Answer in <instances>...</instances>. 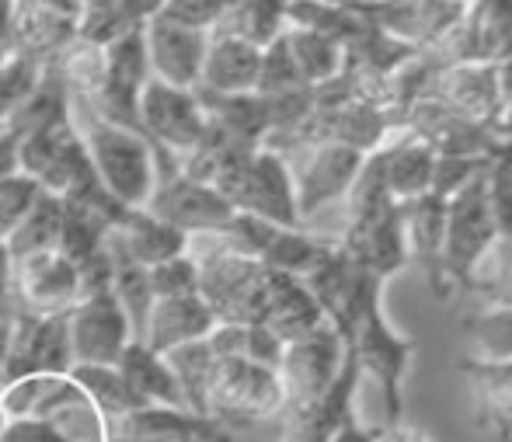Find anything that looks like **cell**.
I'll return each mask as SVG.
<instances>
[{"label": "cell", "instance_id": "1", "mask_svg": "<svg viewBox=\"0 0 512 442\" xmlns=\"http://www.w3.org/2000/svg\"><path fill=\"white\" fill-rule=\"evenodd\" d=\"M74 101H81L84 122L74 126L81 133V143L88 150V161L95 168L98 181L108 188L115 202H122L126 209L147 206L150 192L157 185V168H154V147H150L147 136L133 133L126 126H115V122L102 119L95 108L88 105L84 98L70 94Z\"/></svg>", "mask_w": 512, "mask_h": 442}, {"label": "cell", "instance_id": "2", "mask_svg": "<svg viewBox=\"0 0 512 442\" xmlns=\"http://www.w3.org/2000/svg\"><path fill=\"white\" fill-rule=\"evenodd\" d=\"M418 342L411 335H401L391 324L384 310V289L366 296L363 310H359L356 324H352V338L345 352L356 355L359 373L370 376L380 387V404H384V422H401L405 418V383L408 369L415 359Z\"/></svg>", "mask_w": 512, "mask_h": 442}, {"label": "cell", "instance_id": "3", "mask_svg": "<svg viewBox=\"0 0 512 442\" xmlns=\"http://www.w3.org/2000/svg\"><path fill=\"white\" fill-rule=\"evenodd\" d=\"M488 168L467 181L460 192L446 199V234H443V275L453 293H474V282L485 272L488 255L495 251L492 209H488Z\"/></svg>", "mask_w": 512, "mask_h": 442}, {"label": "cell", "instance_id": "4", "mask_svg": "<svg viewBox=\"0 0 512 442\" xmlns=\"http://www.w3.org/2000/svg\"><path fill=\"white\" fill-rule=\"evenodd\" d=\"M196 265L199 296L213 310L216 324H262L265 296H269V265H262L255 255H244L227 241L223 248L196 258Z\"/></svg>", "mask_w": 512, "mask_h": 442}, {"label": "cell", "instance_id": "5", "mask_svg": "<svg viewBox=\"0 0 512 442\" xmlns=\"http://www.w3.org/2000/svg\"><path fill=\"white\" fill-rule=\"evenodd\" d=\"M286 408L283 380L276 369L248 359H216L206 383L203 415L223 422L237 432V425L279 418Z\"/></svg>", "mask_w": 512, "mask_h": 442}, {"label": "cell", "instance_id": "6", "mask_svg": "<svg viewBox=\"0 0 512 442\" xmlns=\"http://www.w3.org/2000/svg\"><path fill=\"white\" fill-rule=\"evenodd\" d=\"M349 7L415 53H436L464 21L471 0H349Z\"/></svg>", "mask_w": 512, "mask_h": 442}, {"label": "cell", "instance_id": "7", "mask_svg": "<svg viewBox=\"0 0 512 442\" xmlns=\"http://www.w3.org/2000/svg\"><path fill=\"white\" fill-rule=\"evenodd\" d=\"M70 310L63 314H25L11 307V328H7L4 380H25L39 373H70L74 349H70Z\"/></svg>", "mask_w": 512, "mask_h": 442}, {"label": "cell", "instance_id": "8", "mask_svg": "<svg viewBox=\"0 0 512 442\" xmlns=\"http://www.w3.org/2000/svg\"><path fill=\"white\" fill-rule=\"evenodd\" d=\"M237 213L258 216L276 227H304L297 206V181H293V164L286 154H276L269 147H258L248 157L234 192L227 195Z\"/></svg>", "mask_w": 512, "mask_h": 442}, {"label": "cell", "instance_id": "9", "mask_svg": "<svg viewBox=\"0 0 512 442\" xmlns=\"http://www.w3.org/2000/svg\"><path fill=\"white\" fill-rule=\"evenodd\" d=\"M140 129L150 147L178 154L182 161L206 133V112L196 91L171 88V84L147 77L140 91Z\"/></svg>", "mask_w": 512, "mask_h": 442}, {"label": "cell", "instance_id": "10", "mask_svg": "<svg viewBox=\"0 0 512 442\" xmlns=\"http://www.w3.org/2000/svg\"><path fill=\"white\" fill-rule=\"evenodd\" d=\"M67 321L74 366H115L126 345L133 342L129 317L112 296V289H98V293L77 300Z\"/></svg>", "mask_w": 512, "mask_h": 442}, {"label": "cell", "instance_id": "11", "mask_svg": "<svg viewBox=\"0 0 512 442\" xmlns=\"http://www.w3.org/2000/svg\"><path fill=\"white\" fill-rule=\"evenodd\" d=\"M342 359H345V345L331 324H324L314 335L297 338V342L286 345L283 362H279V380H283V394H286L283 411L310 408L314 401H321L324 390L335 383Z\"/></svg>", "mask_w": 512, "mask_h": 442}, {"label": "cell", "instance_id": "12", "mask_svg": "<svg viewBox=\"0 0 512 442\" xmlns=\"http://www.w3.org/2000/svg\"><path fill=\"white\" fill-rule=\"evenodd\" d=\"M432 98L443 108H450L457 119L485 126L495 133L506 108V91L499 81V67L495 63L467 60V63H446L436 70V81L429 88Z\"/></svg>", "mask_w": 512, "mask_h": 442}, {"label": "cell", "instance_id": "13", "mask_svg": "<svg viewBox=\"0 0 512 442\" xmlns=\"http://www.w3.org/2000/svg\"><path fill=\"white\" fill-rule=\"evenodd\" d=\"M143 209L161 216V220L171 223V227L185 230L189 237L227 234L230 220H234V213H237L213 185L182 175V171L168 181H157Z\"/></svg>", "mask_w": 512, "mask_h": 442}, {"label": "cell", "instance_id": "14", "mask_svg": "<svg viewBox=\"0 0 512 442\" xmlns=\"http://www.w3.org/2000/svg\"><path fill=\"white\" fill-rule=\"evenodd\" d=\"M81 300V275L60 251L18 258L11 268V307L25 314H63Z\"/></svg>", "mask_w": 512, "mask_h": 442}, {"label": "cell", "instance_id": "15", "mask_svg": "<svg viewBox=\"0 0 512 442\" xmlns=\"http://www.w3.org/2000/svg\"><path fill=\"white\" fill-rule=\"evenodd\" d=\"M349 258L373 279L387 286L398 272L408 268V241H405V216H401V202H391L387 209L363 220L345 223V234L338 237Z\"/></svg>", "mask_w": 512, "mask_h": 442}, {"label": "cell", "instance_id": "16", "mask_svg": "<svg viewBox=\"0 0 512 442\" xmlns=\"http://www.w3.org/2000/svg\"><path fill=\"white\" fill-rule=\"evenodd\" d=\"M297 154L300 168H293V181H297L300 220H310L328 202L345 199V192L352 188L366 161V154L342 147V143H314V147H304Z\"/></svg>", "mask_w": 512, "mask_h": 442}, {"label": "cell", "instance_id": "17", "mask_svg": "<svg viewBox=\"0 0 512 442\" xmlns=\"http://www.w3.org/2000/svg\"><path fill=\"white\" fill-rule=\"evenodd\" d=\"M108 425V442H234V429L189 408L143 404Z\"/></svg>", "mask_w": 512, "mask_h": 442}, {"label": "cell", "instance_id": "18", "mask_svg": "<svg viewBox=\"0 0 512 442\" xmlns=\"http://www.w3.org/2000/svg\"><path fill=\"white\" fill-rule=\"evenodd\" d=\"M84 168H88V150L74 119L21 140V175L32 178L42 192L63 195Z\"/></svg>", "mask_w": 512, "mask_h": 442}, {"label": "cell", "instance_id": "19", "mask_svg": "<svg viewBox=\"0 0 512 442\" xmlns=\"http://www.w3.org/2000/svg\"><path fill=\"white\" fill-rule=\"evenodd\" d=\"M143 46H147L150 77L171 84V88L196 91L199 74H203L209 32H192V28H178L161 18H150L143 25Z\"/></svg>", "mask_w": 512, "mask_h": 442}, {"label": "cell", "instance_id": "20", "mask_svg": "<svg viewBox=\"0 0 512 442\" xmlns=\"http://www.w3.org/2000/svg\"><path fill=\"white\" fill-rule=\"evenodd\" d=\"M405 216V241H408V265L422 272L429 293L439 303L450 300V286L443 275V234H446V199L439 195H418L401 202Z\"/></svg>", "mask_w": 512, "mask_h": 442}, {"label": "cell", "instance_id": "21", "mask_svg": "<svg viewBox=\"0 0 512 442\" xmlns=\"http://www.w3.org/2000/svg\"><path fill=\"white\" fill-rule=\"evenodd\" d=\"M457 369L471 383L474 425L481 436L492 442H512V359L467 355L457 362Z\"/></svg>", "mask_w": 512, "mask_h": 442}, {"label": "cell", "instance_id": "22", "mask_svg": "<svg viewBox=\"0 0 512 442\" xmlns=\"http://www.w3.org/2000/svg\"><path fill=\"white\" fill-rule=\"evenodd\" d=\"M213 328H216V317L199 293L168 296V300H154L140 342L147 345V349H154L157 355H164L185 342H199V338H206Z\"/></svg>", "mask_w": 512, "mask_h": 442}, {"label": "cell", "instance_id": "23", "mask_svg": "<svg viewBox=\"0 0 512 442\" xmlns=\"http://www.w3.org/2000/svg\"><path fill=\"white\" fill-rule=\"evenodd\" d=\"M258 67H262V49L244 39L223 32H209L203 74H199L196 91L206 94H251L258 84Z\"/></svg>", "mask_w": 512, "mask_h": 442}, {"label": "cell", "instance_id": "24", "mask_svg": "<svg viewBox=\"0 0 512 442\" xmlns=\"http://www.w3.org/2000/svg\"><path fill=\"white\" fill-rule=\"evenodd\" d=\"M88 404L67 373H39L0 390V418H60Z\"/></svg>", "mask_w": 512, "mask_h": 442}, {"label": "cell", "instance_id": "25", "mask_svg": "<svg viewBox=\"0 0 512 442\" xmlns=\"http://www.w3.org/2000/svg\"><path fill=\"white\" fill-rule=\"evenodd\" d=\"M262 324L272 328L290 345V342H297V338H307V335H314L317 328H324L328 317H324V310L317 307V300L310 296L304 279L269 268V296H265Z\"/></svg>", "mask_w": 512, "mask_h": 442}, {"label": "cell", "instance_id": "26", "mask_svg": "<svg viewBox=\"0 0 512 442\" xmlns=\"http://www.w3.org/2000/svg\"><path fill=\"white\" fill-rule=\"evenodd\" d=\"M112 234L119 237V244L136 258V262L147 265V268L168 262V258L185 255V251H189V241H192L185 230L171 227V223H164L161 216H154L143 206L126 209V213L115 220Z\"/></svg>", "mask_w": 512, "mask_h": 442}, {"label": "cell", "instance_id": "27", "mask_svg": "<svg viewBox=\"0 0 512 442\" xmlns=\"http://www.w3.org/2000/svg\"><path fill=\"white\" fill-rule=\"evenodd\" d=\"M436 150L432 143L418 140L411 133H394L391 140L380 147V161H384V181L387 192L398 202L418 199V195L432 192V171H436Z\"/></svg>", "mask_w": 512, "mask_h": 442}, {"label": "cell", "instance_id": "28", "mask_svg": "<svg viewBox=\"0 0 512 442\" xmlns=\"http://www.w3.org/2000/svg\"><path fill=\"white\" fill-rule=\"evenodd\" d=\"M115 369L122 373V380L129 383L140 404H161V408H185L182 387H178L175 373L164 362V355H157L154 349H147L143 342H129L126 352L119 355Z\"/></svg>", "mask_w": 512, "mask_h": 442}, {"label": "cell", "instance_id": "29", "mask_svg": "<svg viewBox=\"0 0 512 442\" xmlns=\"http://www.w3.org/2000/svg\"><path fill=\"white\" fill-rule=\"evenodd\" d=\"M108 255H112V296L119 300V307L126 310L129 328H133V338L140 342L143 328H147L150 307H154V289H150V268L140 265L126 248L119 244V237L108 234Z\"/></svg>", "mask_w": 512, "mask_h": 442}, {"label": "cell", "instance_id": "30", "mask_svg": "<svg viewBox=\"0 0 512 442\" xmlns=\"http://www.w3.org/2000/svg\"><path fill=\"white\" fill-rule=\"evenodd\" d=\"M290 28V0H234L213 32L265 49Z\"/></svg>", "mask_w": 512, "mask_h": 442}, {"label": "cell", "instance_id": "31", "mask_svg": "<svg viewBox=\"0 0 512 442\" xmlns=\"http://www.w3.org/2000/svg\"><path fill=\"white\" fill-rule=\"evenodd\" d=\"M60 234H63V199L53 192H39L32 209L14 223L4 241L11 258L18 262V258L39 255V251H56Z\"/></svg>", "mask_w": 512, "mask_h": 442}, {"label": "cell", "instance_id": "32", "mask_svg": "<svg viewBox=\"0 0 512 442\" xmlns=\"http://www.w3.org/2000/svg\"><path fill=\"white\" fill-rule=\"evenodd\" d=\"M67 376L77 383V390L88 397V404L105 422H115V418L143 408L140 397L129 390V383L122 380V373L115 366H70Z\"/></svg>", "mask_w": 512, "mask_h": 442}, {"label": "cell", "instance_id": "33", "mask_svg": "<svg viewBox=\"0 0 512 442\" xmlns=\"http://www.w3.org/2000/svg\"><path fill=\"white\" fill-rule=\"evenodd\" d=\"M286 46L293 53V63H297L300 77L317 88V84H328L342 74L345 67V53L338 42H331L328 35L314 32V28H286Z\"/></svg>", "mask_w": 512, "mask_h": 442}, {"label": "cell", "instance_id": "34", "mask_svg": "<svg viewBox=\"0 0 512 442\" xmlns=\"http://www.w3.org/2000/svg\"><path fill=\"white\" fill-rule=\"evenodd\" d=\"M164 362L171 366L178 387H182L185 408L196 411V415H203L206 383H209V373H213V362H216V355H213V349H209V342H206V338H199V342L178 345V349L164 352Z\"/></svg>", "mask_w": 512, "mask_h": 442}, {"label": "cell", "instance_id": "35", "mask_svg": "<svg viewBox=\"0 0 512 442\" xmlns=\"http://www.w3.org/2000/svg\"><path fill=\"white\" fill-rule=\"evenodd\" d=\"M460 331L474 342L478 359H512V307H485L464 317Z\"/></svg>", "mask_w": 512, "mask_h": 442}, {"label": "cell", "instance_id": "36", "mask_svg": "<svg viewBox=\"0 0 512 442\" xmlns=\"http://www.w3.org/2000/svg\"><path fill=\"white\" fill-rule=\"evenodd\" d=\"M304 88H310V84L300 77L290 46H286V32H283L276 42H269V46L262 49V67H258L255 94H262V98H279V94H293Z\"/></svg>", "mask_w": 512, "mask_h": 442}, {"label": "cell", "instance_id": "37", "mask_svg": "<svg viewBox=\"0 0 512 442\" xmlns=\"http://www.w3.org/2000/svg\"><path fill=\"white\" fill-rule=\"evenodd\" d=\"M46 63L32 60V56H21V53L4 56V63H0V126H4V122L21 108V101L35 91Z\"/></svg>", "mask_w": 512, "mask_h": 442}, {"label": "cell", "instance_id": "38", "mask_svg": "<svg viewBox=\"0 0 512 442\" xmlns=\"http://www.w3.org/2000/svg\"><path fill=\"white\" fill-rule=\"evenodd\" d=\"M234 0H164L157 18L178 28H192V32H213L220 18L230 11Z\"/></svg>", "mask_w": 512, "mask_h": 442}, {"label": "cell", "instance_id": "39", "mask_svg": "<svg viewBox=\"0 0 512 442\" xmlns=\"http://www.w3.org/2000/svg\"><path fill=\"white\" fill-rule=\"evenodd\" d=\"M150 289H154V300L199 293V265H196V258L185 251V255L154 265V268H150Z\"/></svg>", "mask_w": 512, "mask_h": 442}, {"label": "cell", "instance_id": "40", "mask_svg": "<svg viewBox=\"0 0 512 442\" xmlns=\"http://www.w3.org/2000/svg\"><path fill=\"white\" fill-rule=\"evenodd\" d=\"M492 272H481L474 282V293L488 303V307H512V244H495Z\"/></svg>", "mask_w": 512, "mask_h": 442}, {"label": "cell", "instance_id": "41", "mask_svg": "<svg viewBox=\"0 0 512 442\" xmlns=\"http://www.w3.org/2000/svg\"><path fill=\"white\" fill-rule=\"evenodd\" d=\"M485 181H488V209H492L495 237L502 244H512V168L492 161Z\"/></svg>", "mask_w": 512, "mask_h": 442}, {"label": "cell", "instance_id": "42", "mask_svg": "<svg viewBox=\"0 0 512 442\" xmlns=\"http://www.w3.org/2000/svg\"><path fill=\"white\" fill-rule=\"evenodd\" d=\"M39 192L42 188L35 185L28 175H11V178H4L0 181V234H11V227L21 220V216L32 209V202L39 199Z\"/></svg>", "mask_w": 512, "mask_h": 442}, {"label": "cell", "instance_id": "43", "mask_svg": "<svg viewBox=\"0 0 512 442\" xmlns=\"http://www.w3.org/2000/svg\"><path fill=\"white\" fill-rule=\"evenodd\" d=\"M283 352H286V342L272 328H265V324H248V328H244V359L248 362H258V366H269L279 373Z\"/></svg>", "mask_w": 512, "mask_h": 442}, {"label": "cell", "instance_id": "44", "mask_svg": "<svg viewBox=\"0 0 512 442\" xmlns=\"http://www.w3.org/2000/svg\"><path fill=\"white\" fill-rule=\"evenodd\" d=\"M377 442H436L422 425H411V422H380L377 425Z\"/></svg>", "mask_w": 512, "mask_h": 442}, {"label": "cell", "instance_id": "45", "mask_svg": "<svg viewBox=\"0 0 512 442\" xmlns=\"http://www.w3.org/2000/svg\"><path fill=\"white\" fill-rule=\"evenodd\" d=\"M21 171V136L0 126V181Z\"/></svg>", "mask_w": 512, "mask_h": 442}, {"label": "cell", "instance_id": "46", "mask_svg": "<svg viewBox=\"0 0 512 442\" xmlns=\"http://www.w3.org/2000/svg\"><path fill=\"white\" fill-rule=\"evenodd\" d=\"M115 4H119V11L126 14L129 25H147L150 18H157L164 0H115Z\"/></svg>", "mask_w": 512, "mask_h": 442}, {"label": "cell", "instance_id": "47", "mask_svg": "<svg viewBox=\"0 0 512 442\" xmlns=\"http://www.w3.org/2000/svg\"><path fill=\"white\" fill-rule=\"evenodd\" d=\"M331 442H377V425H363V422H359V415H356L335 432V439H331Z\"/></svg>", "mask_w": 512, "mask_h": 442}, {"label": "cell", "instance_id": "48", "mask_svg": "<svg viewBox=\"0 0 512 442\" xmlns=\"http://www.w3.org/2000/svg\"><path fill=\"white\" fill-rule=\"evenodd\" d=\"M11 268H14V258L7 251V241L0 234V303H11Z\"/></svg>", "mask_w": 512, "mask_h": 442}, {"label": "cell", "instance_id": "49", "mask_svg": "<svg viewBox=\"0 0 512 442\" xmlns=\"http://www.w3.org/2000/svg\"><path fill=\"white\" fill-rule=\"evenodd\" d=\"M11 28H14V0H0V53H11Z\"/></svg>", "mask_w": 512, "mask_h": 442}, {"label": "cell", "instance_id": "50", "mask_svg": "<svg viewBox=\"0 0 512 442\" xmlns=\"http://www.w3.org/2000/svg\"><path fill=\"white\" fill-rule=\"evenodd\" d=\"M495 136H499V140H512V98L506 101V108H502V119H499V126H495Z\"/></svg>", "mask_w": 512, "mask_h": 442}, {"label": "cell", "instance_id": "51", "mask_svg": "<svg viewBox=\"0 0 512 442\" xmlns=\"http://www.w3.org/2000/svg\"><path fill=\"white\" fill-rule=\"evenodd\" d=\"M495 161L512 168V140H499V147H495Z\"/></svg>", "mask_w": 512, "mask_h": 442}, {"label": "cell", "instance_id": "52", "mask_svg": "<svg viewBox=\"0 0 512 442\" xmlns=\"http://www.w3.org/2000/svg\"><path fill=\"white\" fill-rule=\"evenodd\" d=\"M11 314V303H0V317H7Z\"/></svg>", "mask_w": 512, "mask_h": 442}, {"label": "cell", "instance_id": "53", "mask_svg": "<svg viewBox=\"0 0 512 442\" xmlns=\"http://www.w3.org/2000/svg\"><path fill=\"white\" fill-rule=\"evenodd\" d=\"M4 56H7V53H0V63H4Z\"/></svg>", "mask_w": 512, "mask_h": 442}]
</instances>
